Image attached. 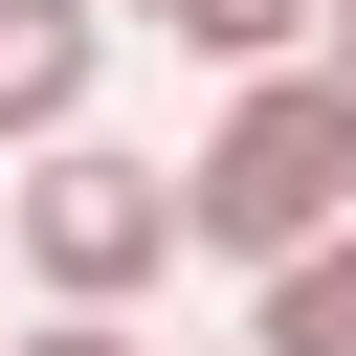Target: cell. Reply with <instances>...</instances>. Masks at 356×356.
<instances>
[{
    "mask_svg": "<svg viewBox=\"0 0 356 356\" xmlns=\"http://www.w3.org/2000/svg\"><path fill=\"white\" fill-rule=\"evenodd\" d=\"M156 178H178V245L289 267V245L356 200V134H334V89H312V67H222V134H200V156H156Z\"/></svg>",
    "mask_w": 356,
    "mask_h": 356,
    "instance_id": "1",
    "label": "cell"
},
{
    "mask_svg": "<svg viewBox=\"0 0 356 356\" xmlns=\"http://www.w3.org/2000/svg\"><path fill=\"white\" fill-rule=\"evenodd\" d=\"M0 245H22V312H134V289L178 267V178L111 156V134H44L22 200H0Z\"/></svg>",
    "mask_w": 356,
    "mask_h": 356,
    "instance_id": "2",
    "label": "cell"
},
{
    "mask_svg": "<svg viewBox=\"0 0 356 356\" xmlns=\"http://www.w3.org/2000/svg\"><path fill=\"white\" fill-rule=\"evenodd\" d=\"M89 89H111V22L89 0H0V156L89 134Z\"/></svg>",
    "mask_w": 356,
    "mask_h": 356,
    "instance_id": "3",
    "label": "cell"
},
{
    "mask_svg": "<svg viewBox=\"0 0 356 356\" xmlns=\"http://www.w3.org/2000/svg\"><path fill=\"white\" fill-rule=\"evenodd\" d=\"M245 289H267V312H245V356H356V200H334L289 267H245Z\"/></svg>",
    "mask_w": 356,
    "mask_h": 356,
    "instance_id": "4",
    "label": "cell"
},
{
    "mask_svg": "<svg viewBox=\"0 0 356 356\" xmlns=\"http://www.w3.org/2000/svg\"><path fill=\"white\" fill-rule=\"evenodd\" d=\"M156 44H200V67H312V0H156Z\"/></svg>",
    "mask_w": 356,
    "mask_h": 356,
    "instance_id": "5",
    "label": "cell"
},
{
    "mask_svg": "<svg viewBox=\"0 0 356 356\" xmlns=\"http://www.w3.org/2000/svg\"><path fill=\"white\" fill-rule=\"evenodd\" d=\"M0 356H156L134 312H0Z\"/></svg>",
    "mask_w": 356,
    "mask_h": 356,
    "instance_id": "6",
    "label": "cell"
},
{
    "mask_svg": "<svg viewBox=\"0 0 356 356\" xmlns=\"http://www.w3.org/2000/svg\"><path fill=\"white\" fill-rule=\"evenodd\" d=\"M312 89H334V134H356V22H312Z\"/></svg>",
    "mask_w": 356,
    "mask_h": 356,
    "instance_id": "7",
    "label": "cell"
},
{
    "mask_svg": "<svg viewBox=\"0 0 356 356\" xmlns=\"http://www.w3.org/2000/svg\"><path fill=\"white\" fill-rule=\"evenodd\" d=\"M89 22H156V0H89Z\"/></svg>",
    "mask_w": 356,
    "mask_h": 356,
    "instance_id": "8",
    "label": "cell"
}]
</instances>
